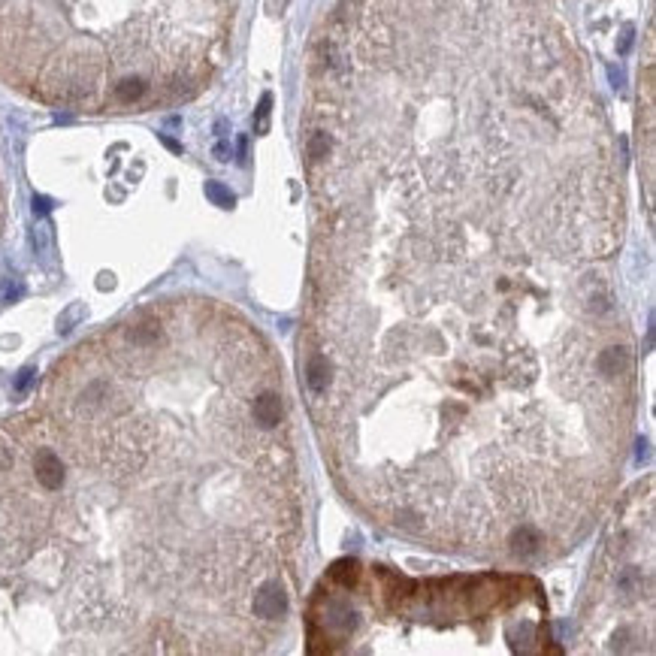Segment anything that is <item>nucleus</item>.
I'll list each match as a JSON object with an SVG mask.
<instances>
[{
    "instance_id": "f257e3e1",
    "label": "nucleus",
    "mask_w": 656,
    "mask_h": 656,
    "mask_svg": "<svg viewBox=\"0 0 656 656\" xmlns=\"http://www.w3.org/2000/svg\"><path fill=\"white\" fill-rule=\"evenodd\" d=\"M236 0H0V60L60 106L188 97L224 49Z\"/></svg>"
},
{
    "instance_id": "f03ea898",
    "label": "nucleus",
    "mask_w": 656,
    "mask_h": 656,
    "mask_svg": "<svg viewBox=\"0 0 656 656\" xmlns=\"http://www.w3.org/2000/svg\"><path fill=\"white\" fill-rule=\"evenodd\" d=\"M34 478L39 481V487L43 490H60L67 481V466L64 460L58 457V451L52 448H37L34 451Z\"/></svg>"
},
{
    "instance_id": "7ed1b4c3",
    "label": "nucleus",
    "mask_w": 656,
    "mask_h": 656,
    "mask_svg": "<svg viewBox=\"0 0 656 656\" xmlns=\"http://www.w3.org/2000/svg\"><path fill=\"white\" fill-rule=\"evenodd\" d=\"M30 385H34V369H22L18 372V378H15V393L30 390Z\"/></svg>"
},
{
    "instance_id": "20e7f679",
    "label": "nucleus",
    "mask_w": 656,
    "mask_h": 656,
    "mask_svg": "<svg viewBox=\"0 0 656 656\" xmlns=\"http://www.w3.org/2000/svg\"><path fill=\"white\" fill-rule=\"evenodd\" d=\"M6 469H13V451L0 442V472H6Z\"/></svg>"
},
{
    "instance_id": "39448f33",
    "label": "nucleus",
    "mask_w": 656,
    "mask_h": 656,
    "mask_svg": "<svg viewBox=\"0 0 656 656\" xmlns=\"http://www.w3.org/2000/svg\"><path fill=\"white\" fill-rule=\"evenodd\" d=\"M209 194H212V200H224V203L230 206V197L224 194V191H221L218 185H209Z\"/></svg>"
},
{
    "instance_id": "423d86ee",
    "label": "nucleus",
    "mask_w": 656,
    "mask_h": 656,
    "mask_svg": "<svg viewBox=\"0 0 656 656\" xmlns=\"http://www.w3.org/2000/svg\"><path fill=\"white\" fill-rule=\"evenodd\" d=\"M34 209L39 212V215H43V212H49V200H46V197H37V200H34Z\"/></svg>"
}]
</instances>
